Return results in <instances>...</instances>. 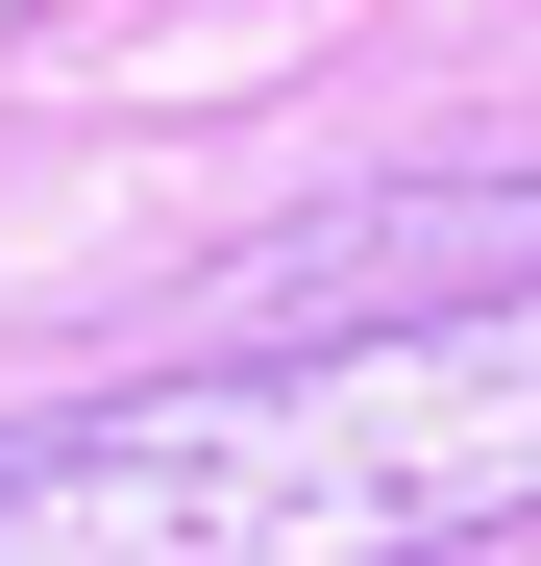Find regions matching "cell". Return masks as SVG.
I'll use <instances>...</instances> for the list:
<instances>
[{
    "label": "cell",
    "instance_id": "1",
    "mask_svg": "<svg viewBox=\"0 0 541 566\" xmlns=\"http://www.w3.org/2000/svg\"><path fill=\"white\" fill-rule=\"evenodd\" d=\"M517 517H541V271L246 321L222 369L0 443V566H443Z\"/></svg>",
    "mask_w": 541,
    "mask_h": 566
}]
</instances>
